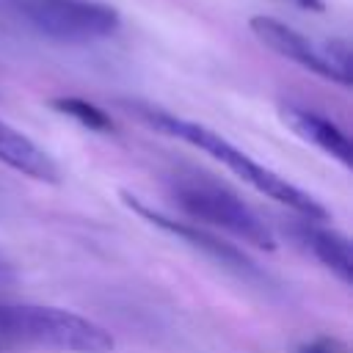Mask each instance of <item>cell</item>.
<instances>
[{"mask_svg":"<svg viewBox=\"0 0 353 353\" xmlns=\"http://www.w3.org/2000/svg\"><path fill=\"white\" fill-rule=\"evenodd\" d=\"M295 3L309 8V11H323V0H295Z\"/></svg>","mask_w":353,"mask_h":353,"instance_id":"cell-12","label":"cell"},{"mask_svg":"<svg viewBox=\"0 0 353 353\" xmlns=\"http://www.w3.org/2000/svg\"><path fill=\"white\" fill-rule=\"evenodd\" d=\"M281 121L303 141L314 143L320 152H325L328 157L339 160L342 165H350L353 163V146H350V138L342 127H336L331 119L314 113V110H306V108H298V105H281Z\"/></svg>","mask_w":353,"mask_h":353,"instance_id":"cell-7","label":"cell"},{"mask_svg":"<svg viewBox=\"0 0 353 353\" xmlns=\"http://www.w3.org/2000/svg\"><path fill=\"white\" fill-rule=\"evenodd\" d=\"M130 108H132L149 127H154L157 132L171 135V138H179V141H185V143L201 149V152L210 154L212 160L223 163V165H226L234 176H240L245 185H251L256 193H262V196H268V199H273V201L290 207V210L298 212L301 218L317 221V223L328 218V210H325L312 193H306L303 188L292 185L287 176L276 174L273 168L256 163V160L248 157L243 149H237L234 143H229L221 132H215V130H210V127H204V124H199V121H190V119H179V116H174V113H165V110H160V108H149V105H130Z\"/></svg>","mask_w":353,"mask_h":353,"instance_id":"cell-1","label":"cell"},{"mask_svg":"<svg viewBox=\"0 0 353 353\" xmlns=\"http://www.w3.org/2000/svg\"><path fill=\"white\" fill-rule=\"evenodd\" d=\"M251 30L254 36L273 50L276 55L331 80L339 85H350L353 83V72H350V47L342 39H331V41H312L303 33H298L295 28L273 19V17H251Z\"/></svg>","mask_w":353,"mask_h":353,"instance_id":"cell-5","label":"cell"},{"mask_svg":"<svg viewBox=\"0 0 353 353\" xmlns=\"http://www.w3.org/2000/svg\"><path fill=\"white\" fill-rule=\"evenodd\" d=\"M52 108L63 116H72L74 121H80L83 127H88L94 132H110L113 130V119L99 105H94L83 97H55Z\"/></svg>","mask_w":353,"mask_h":353,"instance_id":"cell-10","label":"cell"},{"mask_svg":"<svg viewBox=\"0 0 353 353\" xmlns=\"http://www.w3.org/2000/svg\"><path fill=\"white\" fill-rule=\"evenodd\" d=\"M298 353H345V345L339 339H331V336H320L309 345H303Z\"/></svg>","mask_w":353,"mask_h":353,"instance_id":"cell-11","label":"cell"},{"mask_svg":"<svg viewBox=\"0 0 353 353\" xmlns=\"http://www.w3.org/2000/svg\"><path fill=\"white\" fill-rule=\"evenodd\" d=\"M121 201H124L132 212H138L143 221H149L152 226H157V229H163V232H168V234L179 237V240H185L188 245L199 248L201 254H207V256H210V259H215L218 265L232 268V270H237V273H243V276L256 273V265H254V262H251V259H248L237 245H232V243H226V240H221V237L210 234L207 229H199V226H193V223H185V221L168 218V215H163V212H157V210L146 207L138 196H132V193H127V190H121Z\"/></svg>","mask_w":353,"mask_h":353,"instance_id":"cell-6","label":"cell"},{"mask_svg":"<svg viewBox=\"0 0 353 353\" xmlns=\"http://www.w3.org/2000/svg\"><path fill=\"white\" fill-rule=\"evenodd\" d=\"M303 243L314 251V256L345 284L350 287L353 284V254H350V240L336 232V229H328L317 221H306L303 218V226L298 229Z\"/></svg>","mask_w":353,"mask_h":353,"instance_id":"cell-9","label":"cell"},{"mask_svg":"<svg viewBox=\"0 0 353 353\" xmlns=\"http://www.w3.org/2000/svg\"><path fill=\"white\" fill-rule=\"evenodd\" d=\"M0 163H6L8 168H14L36 182L55 185L61 179L52 157L41 146H36L28 135H22L19 130H14L6 121H0Z\"/></svg>","mask_w":353,"mask_h":353,"instance_id":"cell-8","label":"cell"},{"mask_svg":"<svg viewBox=\"0 0 353 353\" xmlns=\"http://www.w3.org/2000/svg\"><path fill=\"white\" fill-rule=\"evenodd\" d=\"M0 6L30 25L36 33L63 44L108 39L121 25L119 11L97 0H0Z\"/></svg>","mask_w":353,"mask_h":353,"instance_id":"cell-4","label":"cell"},{"mask_svg":"<svg viewBox=\"0 0 353 353\" xmlns=\"http://www.w3.org/2000/svg\"><path fill=\"white\" fill-rule=\"evenodd\" d=\"M171 193L176 199V207L185 215H190L193 221L221 226L254 248H265V251L276 248L273 229L256 215V210L251 204H245L223 182H218L207 174H196V171L176 174L171 182Z\"/></svg>","mask_w":353,"mask_h":353,"instance_id":"cell-3","label":"cell"},{"mask_svg":"<svg viewBox=\"0 0 353 353\" xmlns=\"http://www.w3.org/2000/svg\"><path fill=\"white\" fill-rule=\"evenodd\" d=\"M41 347L58 353H110L116 339L99 323L39 303H0V347Z\"/></svg>","mask_w":353,"mask_h":353,"instance_id":"cell-2","label":"cell"}]
</instances>
